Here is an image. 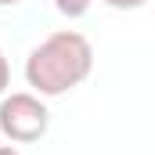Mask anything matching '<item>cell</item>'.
Listing matches in <instances>:
<instances>
[{
    "instance_id": "5b68a950",
    "label": "cell",
    "mask_w": 155,
    "mask_h": 155,
    "mask_svg": "<svg viewBox=\"0 0 155 155\" xmlns=\"http://www.w3.org/2000/svg\"><path fill=\"white\" fill-rule=\"evenodd\" d=\"M7 83H11V65H7V58H4V51H0V97H4Z\"/></svg>"
},
{
    "instance_id": "3957f363",
    "label": "cell",
    "mask_w": 155,
    "mask_h": 155,
    "mask_svg": "<svg viewBox=\"0 0 155 155\" xmlns=\"http://www.w3.org/2000/svg\"><path fill=\"white\" fill-rule=\"evenodd\" d=\"M90 4H94V0H54V7H58L65 18H83V15L90 11Z\"/></svg>"
},
{
    "instance_id": "277c9868",
    "label": "cell",
    "mask_w": 155,
    "mask_h": 155,
    "mask_svg": "<svg viewBox=\"0 0 155 155\" xmlns=\"http://www.w3.org/2000/svg\"><path fill=\"white\" fill-rule=\"evenodd\" d=\"M108 7H116V11H134V7H144L148 0H105Z\"/></svg>"
},
{
    "instance_id": "52a82bcc",
    "label": "cell",
    "mask_w": 155,
    "mask_h": 155,
    "mask_svg": "<svg viewBox=\"0 0 155 155\" xmlns=\"http://www.w3.org/2000/svg\"><path fill=\"white\" fill-rule=\"evenodd\" d=\"M15 4H22V0H0V7H15Z\"/></svg>"
},
{
    "instance_id": "8992f818",
    "label": "cell",
    "mask_w": 155,
    "mask_h": 155,
    "mask_svg": "<svg viewBox=\"0 0 155 155\" xmlns=\"http://www.w3.org/2000/svg\"><path fill=\"white\" fill-rule=\"evenodd\" d=\"M0 155H22V152H18L15 144H0Z\"/></svg>"
},
{
    "instance_id": "6da1fadb",
    "label": "cell",
    "mask_w": 155,
    "mask_h": 155,
    "mask_svg": "<svg viewBox=\"0 0 155 155\" xmlns=\"http://www.w3.org/2000/svg\"><path fill=\"white\" fill-rule=\"evenodd\" d=\"M94 69V47L76 29H58L43 36L25 58V83L40 97H61L76 90Z\"/></svg>"
},
{
    "instance_id": "7a4b0ae2",
    "label": "cell",
    "mask_w": 155,
    "mask_h": 155,
    "mask_svg": "<svg viewBox=\"0 0 155 155\" xmlns=\"http://www.w3.org/2000/svg\"><path fill=\"white\" fill-rule=\"evenodd\" d=\"M51 126V112L40 101V94H7L0 97V134L15 144H33L47 134Z\"/></svg>"
}]
</instances>
